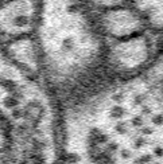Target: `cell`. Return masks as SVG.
Segmentation results:
<instances>
[{
	"instance_id": "obj_2",
	"label": "cell",
	"mask_w": 163,
	"mask_h": 164,
	"mask_svg": "<svg viewBox=\"0 0 163 164\" xmlns=\"http://www.w3.org/2000/svg\"><path fill=\"white\" fill-rule=\"evenodd\" d=\"M0 164H11L10 151L8 152H0Z\"/></svg>"
},
{
	"instance_id": "obj_1",
	"label": "cell",
	"mask_w": 163,
	"mask_h": 164,
	"mask_svg": "<svg viewBox=\"0 0 163 164\" xmlns=\"http://www.w3.org/2000/svg\"><path fill=\"white\" fill-rule=\"evenodd\" d=\"M31 39L41 78L59 108L113 81L98 14L82 0H39Z\"/></svg>"
}]
</instances>
